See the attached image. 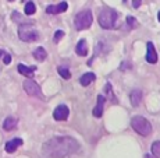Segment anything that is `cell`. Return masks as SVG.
Instances as JSON below:
<instances>
[{
	"label": "cell",
	"instance_id": "cell-26",
	"mask_svg": "<svg viewBox=\"0 0 160 158\" xmlns=\"http://www.w3.org/2000/svg\"><path fill=\"white\" fill-rule=\"evenodd\" d=\"M132 6H134L135 8H138L141 6V0H132Z\"/></svg>",
	"mask_w": 160,
	"mask_h": 158
},
{
	"label": "cell",
	"instance_id": "cell-18",
	"mask_svg": "<svg viewBox=\"0 0 160 158\" xmlns=\"http://www.w3.org/2000/svg\"><path fill=\"white\" fill-rule=\"evenodd\" d=\"M33 57L38 62H43V60H46V57H48V52H46L42 46L41 48H36L35 51H33Z\"/></svg>",
	"mask_w": 160,
	"mask_h": 158
},
{
	"label": "cell",
	"instance_id": "cell-22",
	"mask_svg": "<svg viewBox=\"0 0 160 158\" xmlns=\"http://www.w3.org/2000/svg\"><path fill=\"white\" fill-rule=\"evenodd\" d=\"M125 21H127V24H128L130 28H137L138 27V20L135 17H132V15H128V17L125 18Z\"/></svg>",
	"mask_w": 160,
	"mask_h": 158
},
{
	"label": "cell",
	"instance_id": "cell-20",
	"mask_svg": "<svg viewBox=\"0 0 160 158\" xmlns=\"http://www.w3.org/2000/svg\"><path fill=\"white\" fill-rule=\"evenodd\" d=\"M150 150H152V155L155 158H160V141H155L150 145Z\"/></svg>",
	"mask_w": 160,
	"mask_h": 158
},
{
	"label": "cell",
	"instance_id": "cell-12",
	"mask_svg": "<svg viewBox=\"0 0 160 158\" xmlns=\"http://www.w3.org/2000/svg\"><path fill=\"white\" fill-rule=\"evenodd\" d=\"M142 91L141 90H134V91L131 92V95H130V101H131V105L132 106H139V104L142 102Z\"/></svg>",
	"mask_w": 160,
	"mask_h": 158
},
{
	"label": "cell",
	"instance_id": "cell-8",
	"mask_svg": "<svg viewBox=\"0 0 160 158\" xmlns=\"http://www.w3.org/2000/svg\"><path fill=\"white\" fill-rule=\"evenodd\" d=\"M146 62L150 64H155L158 62V52L152 42H148L146 45Z\"/></svg>",
	"mask_w": 160,
	"mask_h": 158
},
{
	"label": "cell",
	"instance_id": "cell-23",
	"mask_svg": "<svg viewBox=\"0 0 160 158\" xmlns=\"http://www.w3.org/2000/svg\"><path fill=\"white\" fill-rule=\"evenodd\" d=\"M63 36H64V32H63V31H60V30L56 31V34H54V41L58 42L61 38H63Z\"/></svg>",
	"mask_w": 160,
	"mask_h": 158
},
{
	"label": "cell",
	"instance_id": "cell-9",
	"mask_svg": "<svg viewBox=\"0 0 160 158\" xmlns=\"http://www.w3.org/2000/svg\"><path fill=\"white\" fill-rule=\"evenodd\" d=\"M67 8H68V3L61 2L60 4H57V6H48L46 13L48 14H60V13H64Z\"/></svg>",
	"mask_w": 160,
	"mask_h": 158
},
{
	"label": "cell",
	"instance_id": "cell-5",
	"mask_svg": "<svg viewBox=\"0 0 160 158\" xmlns=\"http://www.w3.org/2000/svg\"><path fill=\"white\" fill-rule=\"evenodd\" d=\"M18 36H20V39L24 42H33L39 38V34L29 23H25L18 30Z\"/></svg>",
	"mask_w": 160,
	"mask_h": 158
},
{
	"label": "cell",
	"instance_id": "cell-3",
	"mask_svg": "<svg viewBox=\"0 0 160 158\" xmlns=\"http://www.w3.org/2000/svg\"><path fill=\"white\" fill-rule=\"evenodd\" d=\"M131 126L138 134L143 136V137H146V136H149L152 133V125L143 116H134L131 119Z\"/></svg>",
	"mask_w": 160,
	"mask_h": 158
},
{
	"label": "cell",
	"instance_id": "cell-16",
	"mask_svg": "<svg viewBox=\"0 0 160 158\" xmlns=\"http://www.w3.org/2000/svg\"><path fill=\"white\" fill-rule=\"evenodd\" d=\"M17 119L15 117H13V116H8L7 119L3 122V129L4 130H7V132H10V130H13V129H15V126H17Z\"/></svg>",
	"mask_w": 160,
	"mask_h": 158
},
{
	"label": "cell",
	"instance_id": "cell-1",
	"mask_svg": "<svg viewBox=\"0 0 160 158\" xmlns=\"http://www.w3.org/2000/svg\"><path fill=\"white\" fill-rule=\"evenodd\" d=\"M79 150V143L68 136H57L42 145V155L46 158H66Z\"/></svg>",
	"mask_w": 160,
	"mask_h": 158
},
{
	"label": "cell",
	"instance_id": "cell-13",
	"mask_svg": "<svg viewBox=\"0 0 160 158\" xmlns=\"http://www.w3.org/2000/svg\"><path fill=\"white\" fill-rule=\"evenodd\" d=\"M20 145H22V140H21V139H13V140H10V141L6 143L4 150L7 151V153H14Z\"/></svg>",
	"mask_w": 160,
	"mask_h": 158
},
{
	"label": "cell",
	"instance_id": "cell-7",
	"mask_svg": "<svg viewBox=\"0 0 160 158\" xmlns=\"http://www.w3.org/2000/svg\"><path fill=\"white\" fill-rule=\"evenodd\" d=\"M68 115H70V109L66 105H58L53 112V117L56 120H58V122H60V120H67Z\"/></svg>",
	"mask_w": 160,
	"mask_h": 158
},
{
	"label": "cell",
	"instance_id": "cell-15",
	"mask_svg": "<svg viewBox=\"0 0 160 158\" xmlns=\"http://www.w3.org/2000/svg\"><path fill=\"white\" fill-rule=\"evenodd\" d=\"M95 80H96V76H95L93 73H87L79 79V83H81L82 87H88L91 83H93Z\"/></svg>",
	"mask_w": 160,
	"mask_h": 158
},
{
	"label": "cell",
	"instance_id": "cell-14",
	"mask_svg": "<svg viewBox=\"0 0 160 158\" xmlns=\"http://www.w3.org/2000/svg\"><path fill=\"white\" fill-rule=\"evenodd\" d=\"M75 53L79 56H87L88 55V43L85 39H79L75 46Z\"/></svg>",
	"mask_w": 160,
	"mask_h": 158
},
{
	"label": "cell",
	"instance_id": "cell-11",
	"mask_svg": "<svg viewBox=\"0 0 160 158\" xmlns=\"http://www.w3.org/2000/svg\"><path fill=\"white\" fill-rule=\"evenodd\" d=\"M17 70H18V73L20 74H24L25 77H28V79H32L33 77V74H35V70H36V67L35 66H25V64H18L17 66Z\"/></svg>",
	"mask_w": 160,
	"mask_h": 158
},
{
	"label": "cell",
	"instance_id": "cell-19",
	"mask_svg": "<svg viewBox=\"0 0 160 158\" xmlns=\"http://www.w3.org/2000/svg\"><path fill=\"white\" fill-rule=\"evenodd\" d=\"M24 11H25V14L27 15H32V14H35V11H36V6H35V3L33 2H28L25 4V8H24Z\"/></svg>",
	"mask_w": 160,
	"mask_h": 158
},
{
	"label": "cell",
	"instance_id": "cell-25",
	"mask_svg": "<svg viewBox=\"0 0 160 158\" xmlns=\"http://www.w3.org/2000/svg\"><path fill=\"white\" fill-rule=\"evenodd\" d=\"M3 60H4V64H10L11 63V56L4 53V59H3Z\"/></svg>",
	"mask_w": 160,
	"mask_h": 158
},
{
	"label": "cell",
	"instance_id": "cell-28",
	"mask_svg": "<svg viewBox=\"0 0 160 158\" xmlns=\"http://www.w3.org/2000/svg\"><path fill=\"white\" fill-rule=\"evenodd\" d=\"M0 56H4V52L3 51H0Z\"/></svg>",
	"mask_w": 160,
	"mask_h": 158
},
{
	"label": "cell",
	"instance_id": "cell-4",
	"mask_svg": "<svg viewBox=\"0 0 160 158\" xmlns=\"http://www.w3.org/2000/svg\"><path fill=\"white\" fill-rule=\"evenodd\" d=\"M92 21H93L92 13L89 10H84V11H79V13L75 15V18H74V25H75L77 31H84L92 25Z\"/></svg>",
	"mask_w": 160,
	"mask_h": 158
},
{
	"label": "cell",
	"instance_id": "cell-6",
	"mask_svg": "<svg viewBox=\"0 0 160 158\" xmlns=\"http://www.w3.org/2000/svg\"><path fill=\"white\" fill-rule=\"evenodd\" d=\"M24 90H25L27 94L31 95V97H42L41 87L36 84L32 79H28L24 81Z\"/></svg>",
	"mask_w": 160,
	"mask_h": 158
},
{
	"label": "cell",
	"instance_id": "cell-24",
	"mask_svg": "<svg viewBox=\"0 0 160 158\" xmlns=\"http://www.w3.org/2000/svg\"><path fill=\"white\" fill-rule=\"evenodd\" d=\"M131 67H132V64L127 63V62H124V63L120 64V69H121V70H128V69H131Z\"/></svg>",
	"mask_w": 160,
	"mask_h": 158
},
{
	"label": "cell",
	"instance_id": "cell-29",
	"mask_svg": "<svg viewBox=\"0 0 160 158\" xmlns=\"http://www.w3.org/2000/svg\"><path fill=\"white\" fill-rule=\"evenodd\" d=\"M158 20H159V23H160V11H159V14H158Z\"/></svg>",
	"mask_w": 160,
	"mask_h": 158
},
{
	"label": "cell",
	"instance_id": "cell-21",
	"mask_svg": "<svg viewBox=\"0 0 160 158\" xmlns=\"http://www.w3.org/2000/svg\"><path fill=\"white\" fill-rule=\"evenodd\" d=\"M57 72L58 74H60L63 79H66V80H68L70 77H71V73H70V70L67 69V67H63V66H60V67H57Z\"/></svg>",
	"mask_w": 160,
	"mask_h": 158
},
{
	"label": "cell",
	"instance_id": "cell-10",
	"mask_svg": "<svg viewBox=\"0 0 160 158\" xmlns=\"http://www.w3.org/2000/svg\"><path fill=\"white\" fill-rule=\"evenodd\" d=\"M104 102H106V97H103V95H98L96 106H95V109H93V116L95 117H102V115H103V108H104Z\"/></svg>",
	"mask_w": 160,
	"mask_h": 158
},
{
	"label": "cell",
	"instance_id": "cell-30",
	"mask_svg": "<svg viewBox=\"0 0 160 158\" xmlns=\"http://www.w3.org/2000/svg\"><path fill=\"white\" fill-rule=\"evenodd\" d=\"M8 2H14V0H8Z\"/></svg>",
	"mask_w": 160,
	"mask_h": 158
},
{
	"label": "cell",
	"instance_id": "cell-17",
	"mask_svg": "<svg viewBox=\"0 0 160 158\" xmlns=\"http://www.w3.org/2000/svg\"><path fill=\"white\" fill-rule=\"evenodd\" d=\"M104 94H106V97L109 98L113 104H117V102H118L116 98V95H114V92H113V87L110 83H106V85H104Z\"/></svg>",
	"mask_w": 160,
	"mask_h": 158
},
{
	"label": "cell",
	"instance_id": "cell-27",
	"mask_svg": "<svg viewBox=\"0 0 160 158\" xmlns=\"http://www.w3.org/2000/svg\"><path fill=\"white\" fill-rule=\"evenodd\" d=\"M143 158H153V155H150V154H146V155L143 157Z\"/></svg>",
	"mask_w": 160,
	"mask_h": 158
},
{
	"label": "cell",
	"instance_id": "cell-2",
	"mask_svg": "<svg viewBox=\"0 0 160 158\" xmlns=\"http://www.w3.org/2000/svg\"><path fill=\"white\" fill-rule=\"evenodd\" d=\"M99 24L104 30H113L117 27V20H118V14L116 10L110 7H103L99 13Z\"/></svg>",
	"mask_w": 160,
	"mask_h": 158
}]
</instances>
